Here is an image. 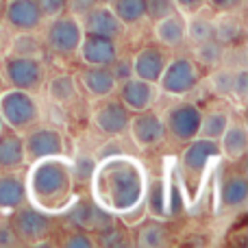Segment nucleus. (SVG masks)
I'll return each instance as SVG.
<instances>
[{
    "instance_id": "nucleus-1",
    "label": "nucleus",
    "mask_w": 248,
    "mask_h": 248,
    "mask_svg": "<svg viewBox=\"0 0 248 248\" xmlns=\"http://www.w3.org/2000/svg\"><path fill=\"white\" fill-rule=\"evenodd\" d=\"M146 183L148 181L141 172V166L124 155H111L103 163H96L92 174L94 201L116 216L144 201Z\"/></svg>"
},
{
    "instance_id": "nucleus-2",
    "label": "nucleus",
    "mask_w": 248,
    "mask_h": 248,
    "mask_svg": "<svg viewBox=\"0 0 248 248\" xmlns=\"http://www.w3.org/2000/svg\"><path fill=\"white\" fill-rule=\"evenodd\" d=\"M26 183V201L44 211H55L61 207H68L72 202L74 179L70 172V161L63 157L39 159L31 163Z\"/></svg>"
},
{
    "instance_id": "nucleus-3",
    "label": "nucleus",
    "mask_w": 248,
    "mask_h": 248,
    "mask_svg": "<svg viewBox=\"0 0 248 248\" xmlns=\"http://www.w3.org/2000/svg\"><path fill=\"white\" fill-rule=\"evenodd\" d=\"M0 118L4 126L17 133H26L42 120V107L35 94L9 87L0 92Z\"/></svg>"
},
{
    "instance_id": "nucleus-4",
    "label": "nucleus",
    "mask_w": 248,
    "mask_h": 248,
    "mask_svg": "<svg viewBox=\"0 0 248 248\" xmlns=\"http://www.w3.org/2000/svg\"><path fill=\"white\" fill-rule=\"evenodd\" d=\"M39 31H42V42L48 52L63 57V59L74 57L78 52L83 39V26L78 17L70 16V13H61L57 17L44 20Z\"/></svg>"
},
{
    "instance_id": "nucleus-5",
    "label": "nucleus",
    "mask_w": 248,
    "mask_h": 248,
    "mask_svg": "<svg viewBox=\"0 0 248 248\" xmlns=\"http://www.w3.org/2000/svg\"><path fill=\"white\" fill-rule=\"evenodd\" d=\"M220 157V148L218 141L214 140H205V137H194L192 141L185 144V150L181 153L179 159V179L183 189L187 192L189 187L202 185V179L207 174V166H209L211 159Z\"/></svg>"
},
{
    "instance_id": "nucleus-6",
    "label": "nucleus",
    "mask_w": 248,
    "mask_h": 248,
    "mask_svg": "<svg viewBox=\"0 0 248 248\" xmlns=\"http://www.w3.org/2000/svg\"><path fill=\"white\" fill-rule=\"evenodd\" d=\"M0 78H2L9 87L37 94V92L44 90V83H46L44 59H37V57L7 55L2 61H0Z\"/></svg>"
},
{
    "instance_id": "nucleus-7",
    "label": "nucleus",
    "mask_w": 248,
    "mask_h": 248,
    "mask_svg": "<svg viewBox=\"0 0 248 248\" xmlns=\"http://www.w3.org/2000/svg\"><path fill=\"white\" fill-rule=\"evenodd\" d=\"M202 72L196 65V61L187 55L170 57L163 68L161 77L157 81V87L161 94L174 96V98H183V96L192 94L198 85H201Z\"/></svg>"
},
{
    "instance_id": "nucleus-8",
    "label": "nucleus",
    "mask_w": 248,
    "mask_h": 248,
    "mask_svg": "<svg viewBox=\"0 0 248 248\" xmlns=\"http://www.w3.org/2000/svg\"><path fill=\"white\" fill-rule=\"evenodd\" d=\"M161 118L166 124V135H170L176 144H187L198 137L202 109L192 100H176L163 111Z\"/></svg>"
},
{
    "instance_id": "nucleus-9",
    "label": "nucleus",
    "mask_w": 248,
    "mask_h": 248,
    "mask_svg": "<svg viewBox=\"0 0 248 248\" xmlns=\"http://www.w3.org/2000/svg\"><path fill=\"white\" fill-rule=\"evenodd\" d=\"M22 137H24L26 163L50 157H65V137L59 128L37 122L33 128L22 133Z\"/></svg>"
},
{
    "instance_id": "nucleus-10",
    "label": "nucleus",
    "mask_w": 248,
    "mask_h": 248,
    "mask_svg": "<svg viewBox=\"0 0 248 248\" xmlns=\"http://www.w3.org/2000/svg\"><path fill=\"white\" fill-rule=\"evenodd\" d=\"M92 122L109 140H118V137L126 135L128 122H131V111L124 107V103L116 94L107 96V98L94 100V109H92Z\"/></svg>"
},
{
    "instance_id": "nucleus-11",
    "label": "nucleus",
    "mask_w": 248,
    "mask_h": 248,
    "mask_svg": "<svg viewBox=\"0 0 248 248\" xmlns=\"http://www.w3.org/2000/svg\"><path fill=\"white\" fill-rule=\"evenodd\" d=\"M11 224L16 229L20 244H31L44 240L50 235L52 231V218L48 211L39 209L35 205H29V201L24 205H20L16 211H11Z\"/></svg>"
},
{
    "instance_id": "nucleus-12",
    "label": "nucleus",
    "mask_w": 248,
    "mask_h": 248,
    "mask_svg": "<svg viewBox=\"0 0 248 248\" xmlns=\"http://www.w3.org/2000/svg\"><path fill=\"white\" fill-rule=\"evenodd\" d=\"M128 135H131L133 144L141 150H148L159 146L166 140V124H163L161 113H157L153 107L144 109V111L131 113V122H128Z\"/></svg>"
},
{
    "instance_id": "nucleus-13",
    "label": "nucleus",
    "mask_w": 248,
    "mask_h": 248,
    "mask_svg": "<svg viewBox=\"0 0 248 248\" xmlns=\"http://www.w3.org/2000/svg\"><path fill=\"white\" fill-rule=\"evenodd\" d=\"M2 22L11 33H24L42 29L44 16L35 0H4Z\"/></svg>"
},
{
    "instance_id": "nucleus-14",
    "label": "nucleus",
    "mask_w": 248,
    "mask_h": 248,
    "mask_svg": "<svg viewBox=\"0 0 248 248\" xmlns=\"http://www.w3.org/2000/svg\"><path fill=\"white\" fill-rule=\"evenodd\" d=\"M70 224L87 233H96L103 227L113 222V214L107 211L103 205L94 201V198H78L77 202H70V214H68Z\"/></svg>"
},
{
    "instance_id": "nucleus-15",
    "label": "nucleus",
    "mask_w": 248,
    "mask_h": 248,
    "mask_svg": "<svg viewBox=\"0 0 248 248\" xmlns=\"http://www.w3.org/2000/svg\"><path fill=\"white\" fill-rule=\"evenodd\" d=\"M77 55L83 65H111L120 57V44L113 37L83 33Z\"/></svg>"
},
{
    "instance_id": "nucleus-16",
    "label": "nucleus",
    "mask_w": 248,
    "mask_h": 248,
    "mask_svg": "<svg viewBox=\"0 0 248 248\" xmlns=\"http://www.w3.org/2000/svg\"><path fill=\"white\" fill-rule=\"evenodd\" d=\"M77 85H81L92 100L113 96L118 90V81L109 65H83L77 74Z\"/></svg>"
},
{
    "instance_id": "nucleus-17",
    "label": "nucleus",
    "mask_w": 248,
    "mask_h": 248,
    "mask_svg": "<svg viewBox=\"0 0 248 248\" xmlns=\"http://www.w3.org/2000/svg\"><path fill=\"white\" fill-rule=\"evenodd\" d=\"M116 96L122 100L128 111L137 113V111H144V109L153 107L159 96V87H157V83H148L137 77H131L126 81L118 83Z\"/></svg>"
},
{
    "instance_id": "nucleus-18",
    "label": "nucleus",
    "mask_w": 248,
    "mask_h": 248,
    "mask_svg": "<svg viewBox=\"0 0 248 248\" xmlns=\"http://www.w3.org/2000/svg\"><path fill=\"white\" fill-rule=\"evenodd\" d=\"M168 52L163 46L159 44H150V46H144L131 57L133 63V77L141 78V81L148 83H157L159 77H161L163 68L168 63Z\"/></svg>"
},
{
    "instance_id": "nucleus-19",
    "label": "nucleus",
    "mask_w": 248,
    "mask_h": 248,
    "mask_svg": "<svg viewBox=\"0 0 248 248\" xmlns=\"http://www.w3.org/2000/svg\"><path fill=\"white\" fill-rule=\"evenodd\" d=\"M78 20H81L83 33L105 35V37H113V39H120L124 33L122 22L116 17V13L111 11L109 4H94V7L83 17H78Z\"/></svg>"
},
{
    "instance_id": "nucleus-20",
    "label": "nucleus",
    "mask_w": 248,
    "mask_h": 248,
    "mask_svg": "<svg viewBox=\"0 0 248 248\" xmlns=\"http://www.w3.org/2000/svg\"><path fill=\"white\" fill-rule=\"evenodd\" d=\"M24 166V137H22V133L2 124V128H0V170H20Z\"/></svg>"
},
{
    "instance_id": "nucleus-21",
    "label": "nucleus",
    "mask_w": 248,
    "mask_h": 248,
    "mask_svg": "<svg viewBox=\"0 0 248 248\" xmlns=\"http://www.w3.org/2000/svg\"><path fill=\"white\" fill-rule=\"evenodd\" d=\"M153 37L163 48H179L187 42L185 35V13L174 11L172 16L153 22Z\"/></svg>"
},
{
    "instance_id": "nucleus-22",
    "label": "nucleus",
    "mask_w": 248,
    "mask_h": 248,
    "mask_svg": "<svg viewBox=\"0 0 248 248\" xmlns=\"http://www.w3.org/2000/svg\"><path fill=\"white\" fill-rule=\"evenodd\" d=\"M246 37V24L237 11L216 13L214 16V39L224 48H237Z\"/></svg>"
},
{
    "instance_id": "nucleus-23",
    "label": "nucleus",
    "mask_w": 248,
    "mask_h": 248,
    "mask_svg": "<svg viewBox=\"0 0 248 248\" xmlns=\"http://www.w3.org/2000/svg\"><path fill=\"white\" fill-rule=\"evenodd\" d=\"M26 202V183L17 170H0V214H11Z\"/></svg>"
},
{
    "instance_id": "nucleus-24",
    "label": "nucleus",
    "mask_w": 248,
    "mask_h": 248,
    "mask_svg": "<svg viewBox=\"0 0 248 248\" xmlns=\"http://www.w3.org/2000/svg\"><path fill=\"white\" fill-rule=\"evenodd\" d=\"M218 148H220V157H224L231 163L244 159V155L248 150V131L244 124L233 122V120L229 122L224 133L218 137Z\"/></svg>"
},
{
    "instance_id": "nucleus-25",
    "label": "nucleus",
    "mask_w": 248,
    "mask_h": 248,
    "mask_svg": "<svg viewBox=\"0 0 248 248\" xmlns=\"http://www.w3.org/2000/svg\"><path fill=\"white\" fill-rule=\"evenodd\" d=\"M248 201V179L244 174H231L220 183L218 202L222 209H240Z\"/></svg>"
},
{
    "instance_id": "nucleus-26",
    "label": "nucleus",
    "mask_w": 248,
    "mask_h": 248,
    "mask_svg": "<svg viewBox=\"0 0 248 248\" xmlns=\"http://www.w3.org/2000/svg\"><path fill=\"white\" fill-rule=\"evenodd\" d=\"M144 207L146 214L155 220H166L170 209V198H168V185L163 179H153L146 183L144 192Z\"/></svg>"
},
{
    "instance_id": "nucleus-27",
    "label": "nucleus",
    "mask_w": 248,
    "mask_h": 248,
    "mask_svg": "<svg viewBox=\"0 0 248 248\" xmlns=\"http://www.w3.org/2000/svg\"><path fill=\"white\" fill-rule=\"evenodd\" d=\"M44 87H46L48 98L59 107H65L77 100V77L70 72H57L44 83Z\"/></svg>"
},
{
    "instance_id": "nucleus-28",
    "label": "nucleus",
    "mask_w": 248,
    "mask_h": 248,
    "mask_svg": "<svg viewBox=\"0 0 248 248\" xmlns=\"http://www.w3.org/2000/svg\"><path fill=\"white\" fill-rule=\"evenodd\" d=\"M227 50L220 42H216L214 37L207 39V42H201V44H194V52H192V59L196 61L198 68H207V70H214L218 65L224 63L227 59Z\"/></svg>"
},
{
    "instance_id": "nucleus-29",
    "label": "nucleus",
    "mask_w": 248,
    "mask_h": 248,
    "mask_svg": "<svg viewBox=\"0 0 248 248\" xmlns=\"http://www.w3.org/2000/svg\"><path fill=\"white\" fill-rule=\"evenodd\" d=\"M135 246H141V248H159V246H166L168 244V233L166 224L163 220H153V222H144L141 220L137 224V231H135Z\"/></svg>"
},
{
    "instance_id": "nucleus-30",
    "label": "nucleus",
    "mask_w": 248,
    "mask_h": 248,
    "mask_svg": "<svg viewBox=\"0 0 248 248\" xmlns=\"http://www.w3.org/2000/svg\"><path fill=\"white\" fill-rule=\"evenodd\" d=\"M185 35L187 42L201 44L214 37V16H207L205 9L185 16Z\"/></svg>"
},
{
    "instance_id": "nucleus-31",
    "label": "nucleus",
    "mask_w": 248,
    "mask_h": 248,
    "mask_svg": "<svg viewBox=\"0 0 248 248\" xmlns=\"http://www.w3.org/2000/svg\"><path fill=\"white\" fill-rule=\"evenodd\" d=\"M44 46L42 35H37V31H24V33H13L11 46H9V55H20V57H44Z\"/></svg>"
},
{
    "instance_id": "nucleus-32",
    "label": "nucleus",
    "mask_w": 248,
    "mask_h": 248,
    "mask_svg": "<svg viewBox=\"0 0 248 248\" xmlns=\"http://www.w3.org/2000/svg\"><path fill=\"white\" fill-rule=\"evenodd\" d=\"M111 11L122 22V26H137L146 20V0H111Z\"/></svg>"
},
{
    "instance_id": "nucleus-33",
    "label": "nucleus",
    "mask_w": 248,
    "mask_h": 248,
    "mask_svg": "<svg viewBox=\"0 0 248 248\" xmlns=\"http://www.w3.org/2000/svg\"><path fill=\"white\" fill-rule=\"evenodd\" d=\"M231 122V113L224 111V109H209V111H202L201 118V128H198V137H205V140H214L218 141V137L224 133V128Z\"/></svg>"
},
{
    "instance_id": "nucleus-34",
    "label": "nucleus",
    "mask_w": 248,
    "mask_h": 248,
    "mask_svg": "<svg viewBox=\"0 0 248 248\" xmlns=\"http://www.w3.org/2000/svg\"><path fill=\"white\" fill-rule=\"evenodd\" d=\"M207 85H209L211 94H216L218 98H231L233 92V68H224V65H218V68L211 70L209 78H207Z\"/></svg>"
},
{
    "instance_id": "nucleus-35",
    "label": "nucleus",
    "mask_w": 248,
    "mask_h": 248,
    "mask_svg": "<svg viewBox=\"0 0 248 248\" xmlns=\"http://www.w3.org/2000/svg\"><path fill=\"white\" fill-rule=\"evenodd\" d=\"M92 235H94L96 246L118 248V246H126V244H128V235H126V231H124L122 227H118L116 222L107 224V227H103L100 231L92 233Z\"/></svg>"
},
{
    "instance_id": "nucleus-36",
    "label": "nucleus",
    "mask_w": 248,
    "mask_h": 248,
    "mask_svg": "<svg viewBox=\"0 0 248 248\" xmlns=\"http://www.w3.org/2000/svg\"><path fill=\"white\" fill-rule=\"evenodd\" d=\"M96 159L90 157V155H78L72 163H70V172H72L74 183H90L92 174L96 170Z\"/></svg>"
},
{
    "instance_id": "nucleus-37",
    "label": "nucleus",
    "mask_w": 248,
    "mask_h": 248,
    "mask_svg": "<svg viewBox=\"0 0 248 248\" xmlns=\"http://www.w3.org/2000/svg\"><path fill=\"white\" fill-rule=\"evenodd\" d=\"M174 11H179L174 0H146V20H150V22L168 17Z\"/></svg>"
},
{
    "instance_id": "nucleus-38",
    "label": "nucleus",
    "mask_w": 248,
    "mask_h": 248,
    "mask_svg": "<svg viewBox=\"0 0 248 248\" xmlns=\"http://www.w3.org/2000/svg\"><path fill=\"white\" fill-rule=\"evenodd\" d=\"M231 96L240 105H244L246 98H248V70L244 68V65H240V68L233 70V92H231Z\"/></svg>"
},
{
    "instance_id": "nucleus-39",
    "label": "nucleus",
    "mask_w": 248,
    "mask_h": 248,
    "mask_svg": "<svg viewBox=\"0 0 248 248\" xmlns=\"http://www.w3.org/2000/svg\"><path fill=\"white\" fill-rule=\"evenodd\" d=\"M61 246L63 248H94L96 242H94V235H92V233L77 229V231L68 233V235L63 237Z\"/></svg>"
},
{
    "instance_id": "nucleus-40",
    "label": "nucleus",
    "mask_w": 248,
    "mask_h": 248,
    "mask_svg": "<svg viewBox=\"0 0 248 248\" xmlns=\"http://www.w3.org/2000/svg\"><path fill=\"white\" fill-rule=\"evenodd\" d=\"M42 11L44 20H50V17H57L61 13H68V0H35Z\"/></svg>"
},
{
    "instance_id": "nucleus-41",
    "label": "nucleus",
    "mask_w": 248,
    "mask_h": 248,
    "mask_svg": "<svg viewBox=\"0 0 248 248\" xmlns=\"http://www.w3.org/2000/svg\"><path fill=\"white\" fill-rule=\"evenodd\" d=\"M109 68H111V72H113V77H116L118 83H122V81H126V78L133 77L131 57H122V55H120L111 65H109Z\"/></svg>"
},
{
    "instance_id": "nucleus-42",
    "label": "nucleus",
    "mask_w": 248,
    "mask_h": 248,
    "mask_svg": "<svg viewBox=\"0 0 248 248\" xmlns=\"http://www.w3.org/2000/svg\"><path fill=\"white\" fill-rule=\"evenodd\" d=\"M11 246H20V237H17L11 220H0V248H11Z\"/></svg>"
},
{
    "instance_id": "nucleus-43",
    "label": "nucleus",
    "mask_w": 248,
    "mask_h": 248,
    "mask_svg": "<svg viewBox=\"0 0 248 248\" xmlns=\"http://www.w3.org/2000/svg\"><path fill=\"white\" fill-rule=\"evenodd\" d=\"M244 0H207V7L214 13H229V11H240Z\"/></svg>"
},
{
    "instance_id": "nucleus-44",
    "label": "nucleus",
    "mask_w": 248,
    "mask_h": 248,
    "mask_svg": "<svg viewBox=\"0 0 248 248\" xmlns=\"http://www.w3.org/2000/svg\"><path fill=\"white\" fill-rule=\"evenodd\" d=\"M94 4L96 0H68V13L74 17H83Z\"/></svg>"
},
{
    "instance_id": "nucleus-45",
    "label": "nucleus",
    "mask_w": 248,
    "mask_h": 248,
    "mask_svg": "<svg viewBox=\"0 0 248 248\" xmlns=\"http://www.w3.org/2000/svg\"><path fill=\"white\" fill-rule=\"evenodd\" d=\"M176 9L181 13H194V11H201V9H207V0H174Z\"/></svg>"
},
{
    "instance_id": "nucleus-46",
    "label": "nucleus",
    "mask_w": 248,
    "mask_h": 248,
    "mask_svg": "<svg viewBox=\"0 0 248 248\" xmlns=\"http://www.w3.org/2000/svg\"><path fill=\"white\" fill-rule=\"evenodd\" d=\"M2 33H4V22H2V16H0V39H2Z\"/></svg>"
},
{
    "instance_id": "nucleus-47",
    "label": "nucleus",
    "mask_w": 248,
    "mask_h": 248,
    "mask_svg": "<svg viewBox=\"0 0 248 248\" xmlns=\"http://www.w3.org/2000/svg\"><path fill=\"white\" fill-rule=\"evenodd\" d=\"M111 0H96V4H109Z\"/></svg>"
},
{
    "instance_id": "nucleus-48",
    "label": "nucleus",
    "mask_w": 248,
    "mask_h": 248,
    "mask_svg": "<svg viewBox=\"0 0 248 248\" xmlns=\"http://www.w3.org/2000/svg\"><path fill=\"white\" fill-rule=\"evenodd\" d=\"M2 9H4V0H0V16H2Z\"/></svg>"
},
{
    "instance_id": "nucleus-49",
    "label": "nucleus",
    "mask_w": 248,
    "mask_h": 248,
    "mask_svg": "<svg viewBox=\"0 0 248 248\" xmlns=\"http://www.w3.org/2000/svg\"><path fill=\"white\" fill-rule=\"evenodd\" d=\"M0 128H2V118H0Z\"/></svg>"
}]
</instances>
